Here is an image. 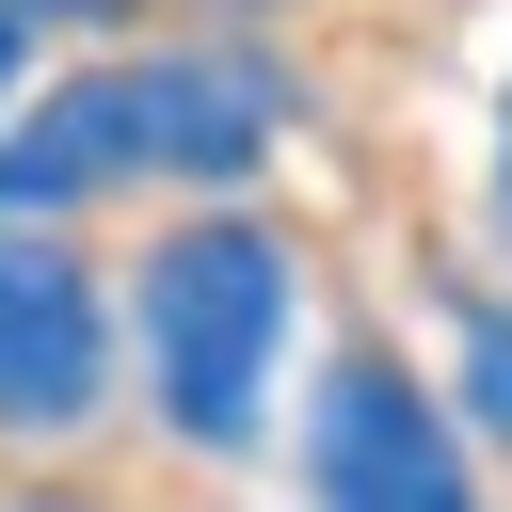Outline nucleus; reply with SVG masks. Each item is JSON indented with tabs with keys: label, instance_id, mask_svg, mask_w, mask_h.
<instances>
[{
	"label": "nucleus",
	"instance_id": "nucleus-1",
	"mask_svg": "<svg viewBox=\"0 0 512 512\" xmlns=\"http://www.w3.org/2000/svg\"><path fill=\"white\" fill-rule=\"evenodd\" d=\"M240 160H272V80L176 48V64H96V80L32 96L0 144V208H64L112 176H240Z\"/></svg>",
	"mask_w": 512,
	"mask_h": 512
},
{
	"label": "nucleus",
	"instance_id": "nucleus-2",
	"mask_svg": "<svg viewBox=\"0 0 512 512\" xmlns=\"http://www.w3.org/2000/svg\"><path fill=\"white\" fill-rule=\"evenodd\" d=\"M272 352H288V256L256 224H192L144 256V384L192 448H240L256 400H272Z\"/></svg>",
	"mask_w": 512,
	"mask_h": 512
},
{
	"label": "nucleus",
	"instance_id": "nucleus-3",
	"mask_svg": "<svg viewBox=\"0 0 512 512\" xmlns=\"http://www.w3.org/2000/svg\"><path fill=\"white\" fill-rule=\"evenodd\" d=\"M320 512H480L448 416L400 368H336L320 384Z\"/></svg>",
	"mask_w": 512,
	"mask_h": 512
},
{
	"label": "nucleus",
	"instance_id": "nucleus-4",
	"mask_svg": "<svg viewBox=\"0 0 512 512\" xmlns=\"http://www.w3.org/2000/svg\"><path fill=\"white\" fill-rule=\"evenodd\" d=\"M96 416V288L48 240H0V432Z\"/></svg>",
	"mask_w": 512,
	"mask_h": 512
},
{
	"label": "nucleus",
	"instance_id": "nucleus-5",
	"mask_svg": "<svg viewBox=\"0 0 512 512\" xmlns=\"http://www.w3.org/2000/svg\"><path fill=\"white\" fill-rule=\"evenodd\" d=\"M464 384H480V416L512 432V320H464Z\"/></svg>",
	"mask_w": 512,
	"mask_h": 512
},
{
	"label": "nucleus",
	"instance_id": "nucleus-6",
	"mask_svg": "<svg viewBox=\"0 0 512 512\" xmlns=\"http://www.w3.org/2000/svg\"><path fill=\"white\" fill-rule=\"evenodd\" d=\"M496 224H512V96H496Z\"/></svg>",
	"mask_w": 512,
	"mask_h": 512
},
{
	"label": "nucleus",
	"instance_id": "nucleus-7",
	"mask_svg": "<svg viewBox=\"0 0 512 512\" xmlns=\"http://www.w3.org/2000/svg\"><path fill=\"white\" fill-rule=\"evenodd\" d=\"M0 96H16V0H0Z\"/></svg>",
	"mask_w": 512,
	"mask_h": 512
},
{
	"label": "nucleus",
	"instance_id": "nucleus-8",
	"mask_svg": "<svg viewBox=\"0 0 512 512\" xmlns=\"http://www.w3.org/2000/svg\"><path fill=\"white\" fill-rule=\"evenodd\" d=\"M48 16H96V0H48Z\"/></svg>",
	"mask_w": 512,
	"mask_h": 512
}]
</instances>
